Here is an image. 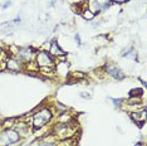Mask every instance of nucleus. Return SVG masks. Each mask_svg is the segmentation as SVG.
<instances>
[{"label":"nucleus","instance_id":"6","mask_svg":"<svg viewBox=\"0 0 147 146\" xmlns=\"http://www.w3.org/2000/svg\"><path fill=\"white\" fill-rule=\"evenodd\" d=\"M5 68L10 72H22L24 71L25 64L15 55H8L5 61Z\"/></svg>","mask_w":147,"mask_h":146},{"label":"nucleus","instance_id":"8","mask_svg":"<svg viewBox=\"0 0 147 146\" xmlns=\"http://www.w3.org/2000/svg\"><path fill=\"white\" fill-rule=\"evenodd\" d=\"M105 72L108 76H111L113 79H117V81H121V79L125 78V73H123L121 69L115 64H106L105 66Z\"/></svg>","mask_w":147,"mask_h":146},{"label":"nucleus","instance_id":"11","mask_svg":"<svg viewBox=\"0 0 147 146\" xmlns=\"http://www.w3.org/2000/svg\"><path fill=\"white\" fill-rule=\"evenodd\" d=\"M68 69H69V64L67 62H59L58 64L54 66L55 74H64V76H67V73H68Z\"/></svg>","mask_w":147,"mask_h":146},{"label":"nucleus","instance_id":"15","mask_svg":"<svg viewBox=\"0 0 147 146\" xmlns=\"http://www.w3.org/2000/svg\"><path fill=\"white\" fill-rule=\"evenodd\" d=\"M142 93H143L142 89L135 88V89H131V91H129V97H141Z\"/></svg>","mask_w":147,"mask_h":146},{"label":"nucleus","instance_id":"1","mask_svg":"<svg viewBox=\"0 0 147 146\" xmlns=\"http://www.w3.org/2000/svg\"><path fill=\"white\" fill-rule=\"evenodd\" d=\"M53 116H54V111L51 108V107H43L40 110L33 114L32 116V127L33 130L36 131V130H43L44 127H47L51 121L53 120Z\"/></svg>","mask_w":147,"mask_h":146},{"label":"nucleus","instance_id":"5","mask_svg":"<svg viewBox=\"0 0 147 146\" xmlns=\"http://www.w3.org/2000/svg\"><path fill=\"white\" fill-rule=\"evenodd\" d=\"M111 3V0H87V8L96 15L107 10Z\"/></svg>","mask_w":147,"mask_h":146},{"label":"nucleus","instance_id":"9","mask_svg":"<svg viewBox=\"0 0 147 146\" xmlns=\"http://www.w3.org/2000/svg\"><path fill=\"white\" fill-rule=\"evenodd\" d=\"M48 53L52 55L53 58H61V59H63L65 57V52L63 51L61 47H59L57 42H52L51 43V48H49Z\"/></svg>","mask_w":147,"mask_h":146},{"label":"nucleus","instance_id":"20","mask_svg":"<svg viewBox=\"0 0 147 146\" xmlns=\"http://www.w3.org/2000/svg\"><path fill=\"white\" fill-rule=\"evenodd\" d=\"M136 146H143V145H141V144H137Z\"/></svg>","mask_w":147,"mask_h":146},{"label":"nucleus","instance_id":"16","mask_svg":"<svg viewBox=\"0 0 147 146\" xmlns=\"http://www.w3.org/2000/svg\"><path fill=\"white\" fill-rule=\"evenodd\" d=\"M112 3H115V4H125V3H127L128 0H111Z\"/></svg>","mask_w":147,"mask_h":146},{"label":"nucleus","instance_id":"14","mask_svg":"<svg viewBox=\"0 0 147 146\" xmlns=\"http://www.w3.org/2000/svg\"><path fill=\"white\" fill-rule=\"evenodd\" d=\"M8 55H9L8 53L0 47V64H1L4 68H5V61H6V58H8Z\"/></svg>","mask_w":147,"mask_h":146},{"label":"nucleus","instance_id":"10","mask_svg":"<svg viewBox=\"0 0 147 146\" xmlns=\"http://www.w3.org/2000/svg\"><path fill=\"white\" fill-rule=\"evenodd\" d=\"M131 114V118L135 122H137V124H145L146 122V110L145 107H143L141 111H132V112H129Z\"/></svg>","mask_w":147,"mask_h":146},{"label":"nucleus","instance_id":"4","mask_svg":"<svg viewBox=\"0 0 147 146\" xmlns=\"http://www.w3.org/2000/svg\"><path fill=\"white\" fill-rule=\"evenodd\" d=\"M34 63L36 64V67H38L39 69H42V68H54V66H55L54 58H53L47 51L36 52L35 57H34Z\"/></svg>","mask_w":147,"mask_h":146},{"label":"nucleus","instance_id":"3","mask_svg":"<svg viewBox=\"0 0 147 146\" xmlns=\"http://www.w3.org/2000/svg\"><path fill=\"white\" fill-rule=\"evenodd\" d=\"M22 136L14 127L3 128L0 131V146H11L20 141Z\"/></svg>","mask_w":147,"mask_h":146},{"label":"nucleus","instance_id":"7","mask_svg":"<svg viewBox=\"0 0 147 146\" xmlns=\"http://www.w3.org/2000/svg\"><path fill=\"white\" fill-rule=\"evenodd\" d=\"M35 51L30 47H24V48H18V51L15 53V57H18L20 61L26 64V63H30L33 62V59L35 57Z\"/></svg>","mask_w":147,"mask_h":146},{"label":"nucleus","instance_id":"2","mask_svg":"<svg viewBox=\"0 0 147 146\" xmlns=\"http://www.w3.org/2000/svg\"><path fill=\"white\" fill-rule=\"evenodd\" d=\"M77 128L78 127L76 125H73V121L68 122V124L57 122L52 128V135L58 140H65V139L74 137L77 135Z\"/></svg>","mask_w":147,"mask_h":146},{"label":"nucleus","instance_id":"18","mask_svg":"<svg viewBox=\"0 0 147 146\" xmlns=\"http://www.w3.org/2000/svg\"><path fill=\"white\" fill-rule=\"evenodd\" d=\"M8 6H10V1H8V4H5L3 8H8Z\"/></svg>","mask_w":147,"mask_h":146},{"label":"nucleus","instance_id":"13","mask_svg":"<svg viewBox=\"0 0 147 146\" xmlns=\"http://www.w3.org/2000/svg\"><path fill=\"white\" fill-rule=\"evenodd\" d=\"M79 14H81L83 18L86 19V20H92V19L96 16L91 10H89L88 8H86V9H83V10H81V13H79Z\"/></svg>","mask_w":147,"mask_h":146},{"label":"nucleus","instance_id":"19","mask_svg":"<svg viewBox=\"0 0 147 146\" xmlns=\"http://www.w3.org/2000/svg\"><path fill=\"white\" fill-rule=\"evenodd\" d=\"M20 146H30L29 144H24V145H20Z\"/></svg>","mask_w":147,"mask_h":146},{"label":"nucleus","instance_id":"17","mask_svg":"<svg viewBox=\"0 0 147 146\" xmlns=\"http://www.w3.org/2000/svg\"><path fill=\"white\" fill-rule=\"evenodd\" d=\"M74 38H76V42H77V44H78L79 47H81V45H82V43H81V36H79V34H76V36H74Z\"/></svg>","mask_w":147,"mask_h":146},{"label":"nucleus","instance_id":"12","mask_svg":"<svg viewBox=\"0 0 147 146\" xmlns=\"http://www.w3.org/2000/svg\"><path fill=\"white\" fill-rule=\"evenodd\" d=\"M38 146H58V142H57L55 139H53V140H49L48 136H47V137H44L40 142H39Z\"/></svg>","mask_w":147,"mask_h":146}]
</instances>
